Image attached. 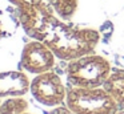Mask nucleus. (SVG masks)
Wrapping results in <instances>:
<instances>
[{
    "label": "nucleus",
    "instance_id": "1",
    "mask_svg": "<svg viewBox=\"0 0 124 114\" xmlns=\"http://www.w3.org/2000/svg\"><path fill=\"white\" fill-rule=\"evenodd\" d=\"M67 105L75 114H115L119 105L113 97L97 87H76L67 94Z\"/></svg>",
    "mask_w": 124,
    "mask_h": 114
},
{
    "label": "nucleus",
    "instance_id": "2",
    "mask_svg": "<svg viewBox=\"0 0 124 114\" xmlns=\"http://www.w3.org/2000/svg\"><path fill=\"white\" fill-rule=\"evenodd\" d=\"M111 65L100 56H81L68 66V78L79 87H97L109 78Z\"/></svg>",
    "mask_w": 124,
    "mask_h": 114
},
{
    "label": "nucleus",
    "instance_id": "3",
    "mask_svg": "<svg viewBox=\"0 0 124 114\" xmlns=\"http://www.w3.org/2000/svg\"><path fill=\"white\" fill-rule=\"evenodd\" d=\"M32 94L39 102L48 106L59 105L65 98V89L60 78L54 73H41L31 85Z\"/></svg>",
    "mask_w": 124,
    "mask_h": 114
},
{
    "label": "nucleus",
    "instance_id": "4",
    "mask_svg": "<svg viewBox=\"0 0 124 114\" xmlns=\"http://www.w3.org/2000/svg\"><path fill=\"white\" fill-rule=\"evenodd\" d=\"M23 66L32 73H46L54 66V54L44 45L32 42L23 52Z\"/></svg>",
    "mask_w": 124,
    "mask_h": 114
},
{
    "label": "nucleus",
    "instance_id": "5",
    "mask_svg": "<svg viewBox=\"0 0 124 114\" xmlns=\"http://www.w3.org/2000/svg\"><path fill=\"white\" fill-rule=\"evenodd\" d=\"M28 89V81L24 74L8 73L0 76V95L23 94Z\"/></svg>",
    "mask_w": 124,
    "mask_h": 114
},
{
    "label": "nucleus",
    "instance_id": "6",
    "mask_svg": "<svg viewBox=\"0 0 124 114\" xmlns=\"http://www.w3.org/2000/svg\"><path fill=\"white\" fill-rule=\"evenodd\" d=\"M105 90L117 102L119 107L124 109V72L113 73L105 82Z\"/></svg>",
    "mask_w": 124,
    "mask_h": 114
},
{
    "label": "nucleus",
    "instance_id": "7",
    "mask_svg": "<svg viewBox=\"0 0 124 114\" xmlns=\"http://www.w3.org/2000/svg\"><path fill=\"white\" fill-rule=\"evenodd\" d=\"M54 3L63 15H71L75 11V0H54Z\"/></svg>",
    "mask_w": 124,
    "mask_h": 114
}]
</instances>
